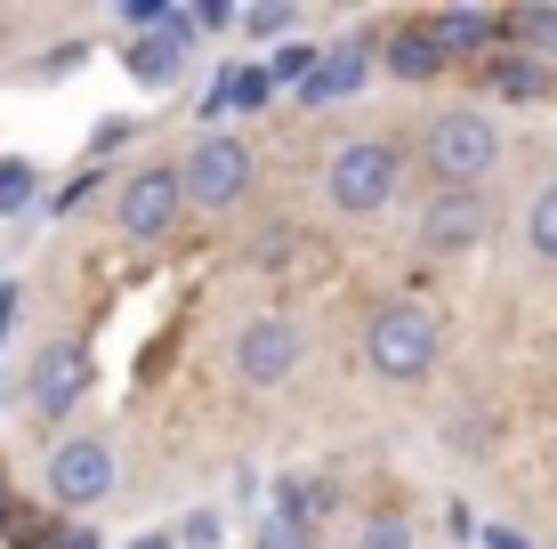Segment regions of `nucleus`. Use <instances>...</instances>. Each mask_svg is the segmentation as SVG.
<instances>
[{
	"instance_id": "nucleus-1",
	"label": "nucleus",
	"mask_w": 557,
	"mask_h": 549,
	"mask_svg": "<svg viewBox=\"0 0 557 549\" xmlns=\"http://www.w3.org/2000/svg\"><path fill=\"white\" fill-rule=\"evenodd\" d=\"M412 154L429 170V195H485V178L502 170V122L485 105H445L420 122Z\"/></svg>"
},
{
	"instance_id": "nucleus-2",
	"label": "nucleus",
	"mask_w": 557,
	"mask_h": 549,
	"mask_svg": "<svg viewBox=\"0 0 557 549\" xmlns=\"http://www.w3.org/2000/svg\"><path fill=\"white\" fill-rule=\"evenodd\" d=\"M363 364L388 388H420L445 364V315H436L429 299H380V308L363 315Z\"/></svg>"
},
{
	"instance_id": "nucleus-3",
	"label": "nucleus",
	"mask_w": 557,
	"mask_h": 549,
	"mask_svg": "<svg viewBox=\"0 0 557 549\" xmlns=\"http://www.w3.org/2000/svg\"><path fill=\"white\" fill-rule=\"evenodd\" d=\"M405 170L412 154L396 138H339L332 154H323V211L332 219H380L396 195H405Z\"/></svg>"
},
{
	"instance_id": "nucleus-4",
	"label": "nucleus",
	"mask_w": 557,
	"mask_h": 549,
	"mask_svg": "<svg viewBox=\"0 0 557 549\" xmlns=\"http://www.w3.org/2000/svg\"><path fill=\"white\" fill-rule=\"evenodd\" d=\"M178 178H186V211L226 219V211H243V202H251L259 154H251V138H235V129H202V138L186 146Z\"/></svg>"
},
{
	"instance_id": "nucleus-5",
	"label": "nucleus",
	"mask_w": 557,
	"mask_h": 549,
	"mask_svg": "<svg viewBox=\"0 0 557 549\" xmlns=\"http://www.w3.org/2000/svg\"><path fill=\"white\" fill-rule=\"evenodd\" d=\"M106 211H113V235H122V242H162L170 226H178V211H186L178 162H138V170H122V178H113V195H106Z\"/></svg>"
},
{
	"instance_id": "nucleus-6",
	"label": "nucleus",
	"mask_w": 557,
	"mask_h": 549,
	"mask_svg": "<svg viewBox=\"0 0 557 549\" xmlns=\"http://www.w3.org/2000/svg\"><path fill=\"white\" fill-rule=\"evenodd\" d=\"M299 364H307V332H299V315H283V308L243 315L235 339H226V372H235L243 388H283Z\"/></svg>"
},
{
	"instance_id": "nucleus-7",
	"label": "nucleus",
	"mask_w": 557,
	"mask_h": 549,
	"mask_svg": "<svg viewBox=\"0 0 557 549\" xmlns=\"http://www.w3.org/2000/svg\"><path fill=\"white\" fill-rule=\"evenodd\" d=\"M41 485H49V509H98L113 485H122V461H113V437H98V428H73V437H57L49 445V469H41Z\"/></svg>"
},
{
	"instance_id": "nucleus-8",
	"label": "nucleus",
	"mask_w": 557,
	"mask_h": 549,
	"mask_svg": "<svg viewBox=\"0 0 557 549\" xmlns=\"http://www.w3.org/2000/svg\"><path fill=\"white\" fill-rule=\"evenodd\" d=\"M89 380H98V364H89L82 339H49V348H33V364L16 372V396H25L33 421L57 428V421H65V412L89 396Z\"/></svg>"
},
{
	"instance_id": "nucleus-9",
	"label": "nucleus",
	"mask_w": 557,
	"mask_h": 549,
	"mask_svg": "<svg viewBox=\"0 0 557 549\" xmlns=\"http://www.w3.org/2000/svg\"><path fill=\"white\" fill-rule=\"evenodd\" d=\"M493 235V202L485 195H429L412 219V251L420 259H469Z\"/></svg>"
},
{
	"instance_id": "nucleus-10",
	"label": "nucleus",
	"mask_w": 557,
	"mask_h": 549,
	"mask_svg": "<svg viewBox=\"0 0 557 549\" xmlns=\"http://www.w3.org/2000/svg\"><path fill=\"white\" fill-rule=\"evenodd\" d=\"M372 65H380V33H348V41H323V65L307 73L299 105H307V113H323V105H348V98H363Z\"/></svg>"
},
{
	"instance_id": "nucleus-11",
	"label": "nucleus",
	"mask_w": 557,
	"mask_h": 549,
	"mask_svg": "<svg viewBox=\"0 0 557 549\" xmlns=\"http://www.w3.org/2000/svg\"><path fill=\"white\" fill-rule=\"evenodd\" d=\"M186 57H195V16H186V0H178L162 33L122 41V73H129L138 89H178V82H186Z\"/></svg>"
},
{
	"instance_id": "nucleus-12",
	"label": "nucleus",
	"mask_w": 557,
	"mask_h": 549,
	"mask_svg": "<svg viewBox=\"0 0 557 549\" xmlns=\"http://www.w3.org/2000/svg\"><path fill=\"white\" fill-rule=\"evenodd\" d=\"M380 73L405 82V89H429V82H445V73H453V57H445V41H436L429 16H396V25L380 33Z\"/></svg>"
},
{
	"instance_id": "nucleus-13",
	"label": "nucleus",
	"mask_w": 557,
	"mask_h": 549,
	"mask_svg": "<svg viewBox=\"0 0 557 549\" xmlns=\"http://www.w3.org/2000/svg\"><path fill=\"white\" fill-rule=\"evenodd\" d=\"M275 98H283V89H275V73H267V57H259V65H251V57H235V65L202 89V122H226V113L251 122V113H267Z\"/></svg>"
},
{
	"instance_id": "nucleus-14",
	"label": "nucleus",
	"mask_w": 557,
	"mask_h": 549,
	"mask_svg": "<svg viewBox=\"0 0 557 549\" xmlns=\"http://www.w3.org/2000/svg\"><path fill=\"white\" fill-rule=\"evenodd\" d=\"M429 25H436V41H445L453 65H485L493 49H502V9H469V0H453V9H429Z\"/></svg>"
},
{
	"instance_id": "nucleus-15",
	"label": "nucleus",
	"mask_w": 557,
	"mask_h": 549,
	"mask_svg": "<svg viewBox=\"0 0 557 549\" xmlns=\"http://www.w3.org/2000/svg\"><path fill=\"white\" fill-rule=\"evenodd\" d=\"M267 509H275V517H292V525H315V534H323V517L339 509V485L323 477V469H283V477H267Z\"/></svg>"
},
{
	"instance_id": "nucleus-16",
	"label": "nucleus",
	"mask_w": 557,
	"mask_h": 549,
	"mask_svg": "<svg viewBox=\"0 0 557 549\" xmlns=\"http://www.w3.org/2000/svg\"><path fill=\"white\" fill-rule=\"evenodd\" d=\"M485 89L502 105H542V98H557V65H542V57H525V49H493L485 57Z\"/></svg>"
},
{
	"instance_id": "nucleus-17",
	"label": "nucleus",
	"mask_w": 557,
	"mask_h": 549,
	"mask_svg": "<svg viewBox=\"0 0 557 549\" xmlns=\"http://www.w3.org/2000/svg\"><path fill=\"white\" fill-rule=\"evenodd\" d=\"M517 235H525V259H533V267H557V170L525 195V226H517Z\"/></svg>"
},
{
	"instance_id": "nucleus-18",
	"label": "nucleus",
	"mask_w": 557,
	"mask_h": 549,
	"mask_svg": "<svg viewBox=\"0 0 557 549\" xmlns=\"http://www.w3.org/2000/svg\"><path fill=\"white\" fill-rule=\"evenodd\" d=\"M41 195H49L41 162H33V154H0V219H33Z\"/></svg>"
},
{
	"instance_id": "nucleus-19",
	"label": "nucleus",
	"mask_w": 557,
	"mask_h": 549,
	"mask_svg": "<svg viewBox=\"0 0 557 549\" xmlns=\"http://www.w3.org/2000/svg\"><path fill=\"white\" fill-rule=\"evenodd\" d=\"M502 49H525L557 65V9H502Z\"/></svg>"
},
{
	"instance_id": "nucleus-20",
	"label": "nucleus",
	"mask_w": 557,
	"mask_h": 549,
	"mask_svg": "<svg viewBox=\"0 0 557 549\" xmlns=\"http://www.w3.org/2000/svg\"><path fill=\"white\" fill-rule=\"evenodd\" d=\"M348 549H420V525L405 517V509H363Z\"/></svg>"
},
{
	"instance_id": "nucleus-21",
	"label": "nucleus",
	"mask_w": 557,
	"mask_h": 549,
	"mask_svg": "<svg viewBox=\"0 0 557 549\" xmlns=\"http://www.w3.org/2000/svg\"><path fill=\"white\" fill-rule=\"evenodd\" d=\"M235 33L251 49H283V41H299V9H292V0H259V9H243Z\"/></svg>"
},
{
	"instance_id": "nucleus-22",
	"label": "nucleus",
	"mask_w": 557,
	"mask_h": 549,
	"mask_svg": "<svg viewBox=\"0 0 557 549\" xmlns=\"http://www.w3.org/2000/svg\"><path fill=\"white\" fill-rule=\"evenodd\" d=\"M98 57V41H82V33H65V41H49L41 57H33V82H73V73Z\"/></svg>"
},
{
	"instance_id": "nucleus-23",
	"label": "nucleus",
	"mask_w": 557,
	"mask_h": 549,
	"mask_svg": "<svg viewBox=\"0 0 557 549\" xmlns=\"http://www.w3.org/2000/svg\"><path fill=\"white\" fill-rule=\"evenodd\" d=\"M315 65H323V41H283L275 57H267V73H275V89H292V98L307 89V73H315Z\"/></svg>"
},
{
	"instance_id": "nucleus-24",
	"label": "nucleus",
	"mask_w": 557,
	"mask_h": 549,
	"mask_svg": "<svg viewBox=\"0 0 557 549\" xmlns=\"http://www.w3.org/2000/svg\"><path fill=\"white\" fill-rule=\"evenodd\" d=\"M98 186H106V178H98V170L82 162V170H73V178H57L49 195H41V219H73V211H82L89 195H98Z\"/></svg>"
},
{
	"instance_id": "nucleus-25",
	"label": "nucleus",
	"mask_w": 557,
	"mask_h": 549,
	"mask_svg": "<svg viewBox=\"0 0 557 549\" xmlns=\"http://www.w3.org/2000/svg\"><path fill=\"white\" fill-rule=\"evenodd\" d=\"M138 129H146V122H138V113H106V122H98V129H89V170H106V162H113V154H122V146H129V138H138Z\"/></svg>"
},
{
	"instance_id": "nucleus-26",
	"label": "nucleus",
	"mask_w": 557,
	"mask_h": 549,
	"mask_svg": "<svg viewBox=\"0 0 557 549\" xmlns=\"http://www.w3.org/2000/svg\"><path fill=\"white\" fill-rule=\"evenodd\" d=\"M251 549H315V525H292V517H275V509H259Z\"/></svg>"
},
{
	"instance_id": "nucleus-27",
	"label": "nucleus",
	"mask_w": 557,
	"mask_h": 549,
	"mask_svg": "<svg viewBox=\"0 0 557 549\" xmlns=\"http://www.w3.org/2000/svg\"><path fill=\"white\" fill-rule=\"evenodd\" d=\"M170 541L178 549H226V525H219V509H186V517L170 525Z\"/></svg>"
},
{
	"instance_id": "nucleus-28",
	"label": "nucleus",
	"mask_w": 557,
	"mask_h": 549,
	"mask_svg": "<svg viewBox=\"0 0 557 549\" xmlns=\"http://www.w3.org/2000/svg\"><path fill=\"white\" fill-rule=\"evenodd\" d=\"M170 9H178V0H122L113 25H122V41H138V33H162L170 25Z\"/></svg>"
},
{
	"instance_id": "nucleus-29",
	"label": "nucleus",
	"mask_w": 557,
	"mask_h": 549,
	"mask_svg": "<svg viewBox=\"0 0 557 549\" xmlns=\"http://www.w3.org/2000/svg\"><path fill=\"white\" fill-rule=\"evenodd\" d=\"M186 16H195V41H210V33H235V25H243V9H235V0H195Z\"/></svg>"
},
{
	"instance_id": "nucleus-30",
	"label": "nucleus",
	"mask_w": 557,
	"mask_h": 549,
	"mask_svg": "<svg viewBox=\"0 0 557 549\" xmlns=\"http://www.w3.org/2000/svg\"><path fill=\"white\" fill-rule=\"evenodd\" d=\"M16 308H25V283L0 275V348H9V332H16Z\"/></svg>"
},
{
	"instance_id": "nucleus-31",
	"label": "nucleus",
	"mask_w": 557,
	"mask_h": 549,
	"mask_svg": "<svg viewBox=\"0 0 557 549\" xmlns=\"http://www.w3.org/2000/svg\"><path fill=\"white\" fill-rule=\"evenodd\" d=\"M49 549H106V534H98V525H82V517H73V525H65V534H57Z\"/></svg>"
},
{
	"instance_id": "nucleus-32",
	"label": "nucleus",
	"mask_w": 557,
	"mask_h": 549,
	"mask_svg": "<svg viewBox=\"0 0 557 549\" xmlns=\"http://www.w3.org/2000/svg\"><path fill=\"white\" fill-rule=\"evenodd\" d=\"M235 501H251V509L267 501V477H259V469H251V461H243V469H235Z\"/></svg>"
},
{
	"instance_id": "nucleus-33",
	"label": "nucleus",
	"mask_w": 557,
	"mask_h": 549,
	"mask_svg": "<svg viewBox=\"0 0 557 549\" xmlns=\"http://www.w3.org/2000/svg\"><path fill=\"white\" fill-rule=\"evenodd\" d=\"M476 549H533V541L517 534V525H485V534H476Z\"/></svg>"
},
{
	"instance_id": "nucleus-34",
	"label": "nucleus",
	"mask_w": 557,
	"mask_h": 549,
	"mask_svg": "<svg viewBox=\"0 0 557 549\" xmlns=\"http://www.w3.org/2000/svg\"><path fill=\"white\" fill-rule=\"evenodd\" d=\"M9 517H16V485H9V469H0V534H9Z\"/></svg>"
},
{
	"instance_id": "nucleus-35",
	"label": "nucleus",
	"mask_w": 557,
	"mask_h": 549,
	"mask_svg": "<svg viewBox=\"0 0 557 549\" xmlns=\"http://www.w3.org/2000/svg\"><path fill=\"white\" fill-rule=\"evenodd\" d=\"M122 549H178V541H170V534H162V525H153V534H129Z\"/></svg>"
},
{
	"instance_id": "nucleus-36",
	"label": "nucleus",
	"mask_w": 557,
	"mask_h": 549,
	"mask_svg": "<svg viewBox=\"0 0 557 549\" xmlns=\"http://www.w3.org/2000/svg\"><path fill=\"white\" fill-rule=\"evenodd\" d=\"M0 404H16V372L9 364H0Z\"/></svg>"
}]
</instances>
